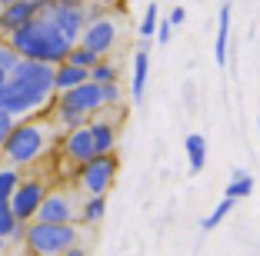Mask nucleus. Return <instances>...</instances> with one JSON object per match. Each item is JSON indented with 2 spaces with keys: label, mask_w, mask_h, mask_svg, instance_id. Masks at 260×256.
Segmentation results:
<instances>
[{
  "label": "nucleus",
  "mask_w": 260,
  "mask_h": 256,
  "mask_svg": "<svg viewBox=\"0 0 260 256\" xmlns=\"http://www.w3.org/2000/svg\"><path fill=\"white\" fill-rule=\"evenodd\" d=\"M90 80V70H80L74 63H57L54 67V93H63L70 87H80V83Z\"/></svg>",
  "instance_id": "nucleus-17"
},
{
  "label": "nucleus",
  "mask_w": 260,
  "mask_h": 256,
  "mask_svg": "<svg viewBox=\"0 0 260 256\" xmlns=\"http://www.w3.org/2000/svg\"><path fill=\"white\" fill-rule=\"evenodd\" d=\"M74 243H80L74 223H27V253L30 256H63Z\"/></svg>",
  "instance_id": "nucleus-3"
},
{
  "label": "nucleus",
  "mask_w": 260,
  "mask_h": 256,
  "mask_svg": "<svg viewBox=\"0 0 260 256\" xmlns=\"http://www.w3.org/2000/svg\"><path fill=\"white\" fill-rule=\"evenodd\" d=\"M170 33H174V27H170L167 20H160V23H157V33H153V37L160 40V44H170Z\"/></svg>",
  "instance_id": "nucleus-31"
},
{
  "label": "nucleus",
  "mask_w": 260,
  "mask_h": 256,
  "mask_svg": "<svg viewBox=\"0 0 260 256\" xmlns=\"http://www.w3.org/2000/svg\"><path fill=\"white\" fill-rule=\"evenodd\" d=\"M4 83H7V74H4V70H0V87H4Z\"/></svg>",
  "instance_id": "nucleus-37"
},
{
  "label": "nucleus",
  "mask_w": 260,
  "mask_h": 256,
  "mask_svg": "<svg viewBox=\"0 0 260 256\" xmlns=\"http://www.w3.org/2000/svg\"><path fill=\"white\" fill-rule=\"evenodd\" d=\"M87 130H90V140H93L97 157L114 153V147H117V123L114 120H107V117H93V120H87Z\"/></svg>",
  "instance_id": "nucleus-14"
},
{
  "label": "nucleus",
  "mask_w": 260,
  "mask_h": 256,
  "mask_svg": "<svg viewBox=\"0 0 260 256\" xmlns=\"http://www.w3.org/2000/svg\"><path fill=\"white\" fill-rule=\"evenodd\" d=\"M184 147H187V163H190V173H200L207 166V140L200 133H190L184 140Z\"/></svg>",
  "instance_id": "nucleus-19"
},
{
  "label": "nucleus",
  "mask_w": 260,
  "mask_h": 256,
  "mask_svg": "<svg viewBox=\"0 0 260 256\" xmlns=\"http://www.w3.org/2000/svg\"><path fill=\"white\" fill-rule=\"evenodd\" d=\"M117 170H120L117 153H104V157H93L77 166V183L87 196H107V190L117 180Z\"/></svg>",
  "instance_id": "nucleus-6"
},
{
  "label": "nucleus",
  "mask_w": 260,
  "mask_h": 256,
  "mask_svg": "<svg viewBox=\"0 0 260 256\" xmlns=\"http://www.w3.org/2000/svg\"><path fill=\"white\" fill-rule=\"evenodd\" d=\"M104 213H107V196H87L84 206H80V223L93 226L104 220Z\"/></svg>",
  "instance_id": "nucleus-20"
},
{
  "label": "nucleus",
  "mask_w": 260,
  "mask_h": 256,
  "mask_svg": "<svg viewBox=\"0 0 260 256\" xmlns=\"http://www.w3.org/2000/svg\"><path fill=\"white\" fill-rule=\"evenodd\" d=\"M44 196H47V183L40 180V176H20L17 190L7 200V206H10V213H14L17 223H34L40 203H44Z\"/></svg>",
  "instance_id": "nucleus-7"
},
{
  "label": "nucleus",
  "mask_w": 260,
  "mask_h": 256,
  "mask_svg": "<svg viewBox=\"0 0 260 256\" xmlns=\"http://www.w3.org/2000/svg\"><path fill=\"white\" fill-rule=\"evenodd\" d=\"M157 23H160V7H157V4H147V14H144V20H140V40H144V44L157 33Z\"/></svg>",
  "instance_id": "nucleus-25"
},
{
  "label": "nucleus",
  "mask_w": 260,
  "mask_h": 256,
  "mask_svg": "<svg viewBox=\"0 0 260 256\" xmlns=\"http://www.w3.org/2000/svg\"><path fill=\"white\" fill-rule=\"evenodd\" d=\"M37 223H74L77 220V203L67 190H47L44 203L37 210Z\"/></svg>",
  "instance_id": "nucleus-10"
},
{
  "label": "nucleus",
  "mask_w": 260,
  "mask_h": 256,
  "mask_svg": "<svg viewBox=\"0 0 260 256\" xmlns=\"http://www.w3.org/2000/svg\"><path fill=\"white\" fill-rule=\"evenodd\" d=\"M50 127H47L44 120H37V117H27V120H17L14 130H10V136L4 140V147H0V157L7 160V166H30L37 163L40 157H44L47 150H50Z\"/></svg>",
  "instance_id": "nucleus-2"
},
{
  "label": "nucleus",
  "mask_w": 260,
  "mask_h": 256,
  "mask_svg": "<svg viewBox=\"0 0 260 256\" xmlns=\"http://www.w3.org/2000/svg\"><path fill=\"white\" fill-rule=\"evenodd\" d=\"M257 130H260V117H257Z\"/></svg>",
  "instance_id": "nucleus-39"
},
{
  "label": "nucleus",
  "mask_w": 260,
  "mask_h": 256,
  "mask_svg": "<svg viewBox=\"0 0 260 256\" xmlns=\"http://www.w3.org/2000/svg\"><path fill=\"white\" fill-rule=\"evenodd\" d=\"M10 4H17V0H0V7H10Z\"/></svg>",
  "instance_id": "nucleus-36"
},
{
  "label": "nucleus",
  "mask_w": 260,
  "mask_h": 256,
  "mask_svg": "<svg viewBox=\"0 0 260 256\" xmlns=\"http://www.w3.org/2000/svg\"><path fill=\"white\" fill-rule=\"evenodd\" d=\"M253 193V176L247 173V170H240V166H234V173H230V183H227V190H223V196L227 200H244V196H250Z\"/></svg>",
  "instance_id": "nucleus-18"
},
{
  "label": "nucleus",
  "mask_w": 260,
  "mask_h": 256,
  "mask_svg": "<svg viewBox=\"0 0 260 256\" xmlns=\"http://www.w3.org/2000/svg\"><path fill=\"white\" fill-rule=\"evenodd\" d=\"M30 4H34V7H37V10H44V7H50L54 0H30Z\"/></svg>",
  "instance_id": "nucleus-35"
},
{
  "label": "nucleus",
  "mask_w": 260,
  "mask_h": 256,
  "mask_svg": "<svg viewBox=\"0 0 260 256\" xmlns=\"http://www.w3.org/2000/svg\"><path fill=\"white\" fill-rule=\"evenodd\" d=\"M10 80L27 83V87H34V90H40V93H54V67L37 63V60H20L10 70Z\"/></svg>",
  "instance_id": "nucleus-11"
},
{
  "label": "nucleus",
  "mask_w": 260,
  "mask_h": 256,
  "mask_svg": "<svg viewBox=\"0 0 260 256\" xmlns=\"http://www.w3.org/2000/svg\"><path fill=\"white\" fill-rule=\"evenodd\" d=\"M84 7H87V0H54L50 7L40 10V17H44L60 37H67L70 44H77L80 33H84V27H87Z\"/></svg>",
  "instance_id": "nucleus-5"
},
{
  "label": "nucleus",
  "mask_w": 260,
  "mask_h": 256,
  "mask_svg": "<svg viewBox=\"0 0 260 256\" xmlns=\"http://www.w3.org/2000/svg\"><path fill=\"white\" fill-rule=\"evenodd\" d=\"M4 40L17 50L20 60H37V63H47V67L63 63V60H67V53H70V47H74L67 37H60V33H57L40 14L34 17L27 27L14 30L10 37H4Z\"/></svg>",
  "instance_id": "nucleus-1"
},
{
  "label": "nucleus",
  "mask_w": 260,
  "mask_h": 256,
  "mask_svg": "<svg viewBox=\"0 0 260 256\" xmlns=\"http://www.w3.org/2000/svg\"><path fill=\"white\" fill-rule=\"evenodd\" d=\"M100 97H104V110L107 106H120L123 103V87L120 83H104L100 87Z\"/></svg>",
  "instance_id": "nucleus-27"
},
{
  "label": "nucleus",
  "mask_w": 260,
  "mask_h": 256,
  "mask_svg": "<svg viewBox=\"0 0 260 256\" xmlns=\"http://www.w3.org/2000/svg\"><path fill=\"white\" fill-rule=\"evenodd\" d=\"M117 40H120V23H117L114 17L107 14V17H100V20H90V23H87L77 44L87 47V50H90L93 57L107 60L110 53L117 50Z\"/></svg>",
  "instance_id": "nucleus-8"
},
{
  "label": "nucleus",
  "mask_w": 260,
  "mask_h": 256,
  "mask_svg": "<svg viewBox=\"0 0 260 256\" xmlns=\"http://www.w3.org/2000/svg\"><path fill=\"white\" fill-rule=\"evenodd\" d=\"M37 14H40V10L34 7L30 0H17V4H10V7H0V33H4V37H10L14 30L27 27V23H30Z\"/></svg>",
  "instance_id": "nucleus-13"
},
{
  "label": "nucleus",
  "mask_w": 260,
  "mask_h": 256,
  "mask_svg": "<svg viewBox=\"0 0 260 256\" xmlns=\"http://www.w3.org/2000/svg\"><path fill=\"white\" fill-rule=\"evenodd\" d=\"M184 20H187V10H184V7H174V10H170V17H167L170 27H180Z\"/></svg>",
  "instance_id": "nucleus-33"
},
{
  "label": "nucleus",
  "mask_w": 260,
  "mask_h": 256,
  "mask_svg": "<svg viewBox=\"0 0 260 256\" xmlns=\"http://www.w3.org/2000/svg\"><path fill=\"white\" fill-rule=\"evenodd\" d=\"M230 0L220 4V14H217V40H214V63L217 67H227V40H230Z\"/></svg>",
  "instance_id": "nucleus-16"
},
{
  "label": "nucleus",
  "mask_w": 260,
  "mask_h": 256,
  "mask_svg": "<svg viewBox=\"0 0 260 256\" xmlns=\"http://www.w3.org/2000/svg\"><path fill=\"white\" fill-rule=\"evenodd\" d=\"M14 226H17V220H14V213H10V206L0 203V240H7V236L14 233Z\"/></svg>",
  "instance_id": "nucleus-29"
},
{
  "label": "nucleus",
  "mask_w": 260,
  "mask_h": 256,
  "mask_svg": "<svg viewBox=\"0 0 260 256\" xmlns=\"http://www.w3.org/2000/svg\"><path fill=\"white\" fill-rule=\"evenodd\" d=\"M230 210H234V200H227V196H223L220 203H217L214 210H210V216H204V220H200V230H204V233H210V230H217V226H220L223 220L230 216Z\"/></svg>",
  "instance_id": "nucleus-22"
},
{
  "label": "nucleus",
  "mask_w": 260,
  "mask_h": 256,
  "mask_svg": "<svg viewBox=\"0 0 260 256\" xmlns=\"http://www.w3.org/2000/svg\"><path fill=\"white\" fill-rule=\"evenodd\" d=\"M97 60H100V57H93V53L87 50V47L74 44V47H70V53H67V60H63V63H74V67H80V70H90V67H93Z\"/></svg>",
  "instance_id": "nucleus-26"
},
{
  "label": "nucleus",
  "mask_w": 260,
  "mask_h": 256,
  "mask_svg": "<svg viewBox=\"0 0 260 256\" xmlns=\"http://www.w3.org/2000/svg\"><path fill=\"white\" fill-rule=\"evenodd\" d=\"M54 120H57V123H60V127L70 133V130L84 127V123L90 120V117H84L80 110H70V106H60V103H54Z\"/></svg>",
  "instance_id": "nucleus-21"
},
{
  "label": "nucleus",
  "mask_w": 260,
  "mask_h": 256,
  "mask_svg": "<svg viewBox=\"0 0 260 256\" xmlns=\"http://www.w3.org/2000/svg\"><path fill=\"white\" fill-rule=\"evenodd\" d=\"M17 63H20V57H17V50H14V47L7 44V40H0V70H4V74L10 77V70H14Z\"/></svg>",
  "instance_id": "nucleus-28"
},
{
  "label": "nucleus",
  "mask_w": 260,
  "mask_h": 256,
  "mask_svg": "<svg viewBox=\"0 0 260 256\" xmlns=\"http://www.w3.org/2000/svg\"><path fill=\"white\" fill-rule=\"evenodd\" d=\"M147 74H150V50H147V44H140L134 53V80H130V100L137 106L147 97Z\"/></svg>",
  "instance_id": "nucleus-15"
},
{
  "label": "nucleus",
  "mask_w": 260,
  "mask_h": 256,
  "mask_svg": "<svg viewBox=\"0 0 260 256\" xmlns=\"http://www.w3.org/2000/svg\"><path fill=\"white\" fill-rule=\"evenodd\" d=\"M54 103H60V106H70V110H80L84 117H93V113H100V110H104V97H100V83L87 80V83H80V87H70V90L57 93V100H54Z\"/></svg>",
  "instance_id": "nucleus-9"
},
{
  "label": "nucleus",
  "mask_w": 260,
  "mask_h": 256,
  "mask_svg": "<svg viewBox=\"0 0 260 256\" xmlns=\"http://www.w3.org/2000/svg\"><path fill=\"white\" fill-rule=\"evenodd\" d=\"M90 80L100 83V87H104V83H117L120 80V70H117V63H110V60H97L90 67Z\"/></svg>",
  "instance_id": "nucleus-23"
},
{
  "label": "nucleus",
  "mask_w": 260,
  "mask_h": 256,
  "mask_svg": "<svg viewBox=\"0 0 260 256\" xmlns=\"http://www.w3.org/2000/svg\"><path fill=\"white\" fill-rule=\"evenodd\" d=\"M63 256H90V253H87V246H80V243H74V246H70V249H67Z\"/></svg>",
  "instance_id": "nucleus-34"
},
{
  "label": "nucleus",
  "mask_w": 260,
  "mask_h": 256,
  "mask_svg": "<svg viewBox=\"0 0 260 256\" xmlns=\"http://www.w3.org/2000/svg\"><path fill=\"white\" fill-rule=\"evenodd\" d=\"M17 183H20V170H17V166H0V203L10 200V193L17 190Z\"/></svg>",
  "instance_id": "nucleus-24"
},
{
  "label": "nucleus",
  "mask_w": 260,
  "mask_h": 256,
  "mask_svg": "<svg viewBox=\"0 0 260 256\" xmlns=\"http://www.w3.org/2000/svg\"><path fill=\"white\" fill-rule=\"evenodd\" d=\"M4 249H7V240H0V253H4Z\"/></svg>",
  "instance_id": "nucleus-38"
},
{
  "label": "nucleus",
  "mask_w": 260,
  "mask_h": 256,
  "mask_svg": "<svg viewBox=\"0 0 260 256\" xmlns=\"http://www.w3.org/2000/svg\"><path fill=\"white\" fill-rule=\"evenodd\" d=\"M23 240H27V223H17V226H14V233L7 236V243H17V246H20Z\"/></svg>",
  "instance_id": "nucleus-32"
},
{
  "label": "nucleus",
  "mask_w": 260,
  "mask_h": 256,
  "mask_svg": "<svg viewBox=\"0 0 260 256\" xmlns=\"http://www.w3.org/2000/svg\"><path fill=\"white\" fill-rule=\"evenodd\" d=\"M14 117H7V113H4V110H0V147H4V140H7V136H10V130H14Z\"/></svg>",
  "instance_id": "nucleus-30"
},
{
  "label": "nucleus",
  "mask_w": 260,
  "mask_h": 256,
  "mask_svg": "<svg viewBox=\"0 0 260 256\" xmlns=\"http://www.w3.org/2000/svg\"><path fill=\"white\" fill-rule=\"evenodd\" d=\"M60 150H63V157H67L74 166H80V163H87V160L97 157L87 123H84V127H77V130H70V133L63 136V140H60Z\"/></svg>",
  "instance_id": "nucleus-12"
},
{
  "label": "nucleus",
  "mask_w": 260,
  "mask_h": 256,
  "mask_svg": "<svg viewBox=\"0 0 260 256\" xmlns=\"http://www.w3.org/2000/svg\"><path fill=\"white\" fill-rule=\"evenodd\" d=\"M50 103H54V93H40L34 87H27V83L10 80V77L0 87V110L7 113V117H14V120H27L34 113L47 110Z\"/></svg>",
  "instance_id": "nucleus-4"
}]
</instances>
